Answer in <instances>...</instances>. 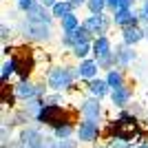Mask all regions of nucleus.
<instances>
[{"mask_svg": "<svg viewBox=\"0 0 148 148\" xmlns=\"http://www.w3.org/2000/svg\"><path fill=\"white\" fill-rule=\"evenodd\" d=\"M75 75H80V73H73L69 66L51 69V73H49V86L56 88V91H62V88H66V86H71V84H73Z\"/></svg>", "mask_w": 148, "mask_h": 148, "instance_id": "obj_1", "label": "nucleus"}, {"mask_svg": "<svg viewBox=\"0 0 148 148\" xmlns=\"http://www.w3.org/2000/svg\"><path fill=\"white\" fill-rule=\"evenodd\" d=\"M60 115H62V106L60 104H44L42 111L36 115V119H38V122H42V124H51V126L56 128L58 124L66 122V119H60Z\"/></svg>", "mask_w": 148, "mask_h": 148, "instance_id": "obj_2", "label": "nucleus"}, {"mask_svg": "<svg viewBox=\"0 0 148 148\" xmlns=\"http://www.w3.org/2000/svg\"><path fill=\"white\" fill-rule=\"evenodd\" d=\"M97 135H99L97 122H91V119L80 122V126H77V137H80V142H93V139H97Z\"/></svg>", "mask_w": 148, "mask_h": 148, "instance_id": "obj_3", "label": "nucleus"}, {"mask_svg": "<svg viewBox=\"0 0 148 148\" xmlns=\"http://www.w3.org/2000/svg\"><path fill=\"white\" fill-rule=\"evenodd\" d=\"M84 27H86L91 33H104L106 27H108V20H106L102 13H97V16H88L86 22H84Z\"/></svg>", "mask_w": 148, "mask_h": 148, "instance_id": "obj_4", "label": "nucleus"}, {"mask_svg": "<svg viewBox=\"0 0 148 148\" xmlns=\"http://www.w3.org/2000/svg\"><path fill=\"white\" fill-rule=\"evenodd\" d=\"M16 95L20 99H33L38 95H42V88H36L31 82H20L18 86H16Z\"/></svg>", "mask_w": 148, "mask_h": 148, "instance_id": "obj_5", "label": "nucleus"}, {"mask_svg": "<svg viewBox=\"0 0 148 148\" xmlns=\"http://www.w3.org/2000/svg\"><path fill=\"white\" fill-rule=\"evenodd\" d=\"M25 31L36 40H49V25H40V22H27Z\"/></svg>", "mask_w": 148, "mask_h": 148, "instance_id": "obj_6", "label": "nucleus"}, {"mask_svg": "<svg viewBox=\"0 0 148 148\" xmlns=\"http://www.w3.org/2000/svg\"><path fill=\"white\" fill-rule=\"evenodd\" d=\"M80 113L84 115V119L97 122V117H99V99H86V102L82 104Z\"/></svg>", "mask_w": 148, "mask_h": 148, "instance_id": "obj_7", "label": "nucleus"}, {"mask_svg": "<svg viewBox=\"0 0 148 148\" xmlns=\"http://www.w3.org/2000/svg\"><path fill=\"white\" fill-rule=\"evenodd\" d=\"M27 22H40V25H49L51 22V16L44 11V5H36L27 13Z\"/></svg>", "mask_w": 148, "mask_h": 148, "instance_id": "obj_8", "label": "nucleus"}, {"mask_svg": "<svg viewBox=\"0 0 148 148\" xmlns=\"http://www.w3.org/2000/svg\"><path fill=\"white\" fill-rule=\"evenodd\" d=\"M115 25H119V27H137V18L133 16V11L130 9H119V11H115Z\"/></svg>", "mask_w": 148, "mask_h": 148, "instance_id": "obj_9", "label": "nucleus"}, {"mask_svg": "<svg viewBox=\"0 0 148 148\" xmlns=\"http://www.w3.org/2000/svg\"><path fill=\"white\" fill-rule=\"evenodd\" d=\"M13 62H16V71L20 73L22 82H27V77H29V73H31V66H33L31 58H27V53H25L22 58H20V56H16V58H13Z\"/></svg>", "mask_w": 148, "mask_h": 148, "instance_id": "obj_10", "label": "nucleus"}, {"mask_svg": "<svg viewBox=\"0 0 148 148\" xmlns=\"http://www.w3.org/2000/svg\"><path fill=\"white\" fill-rule=\"evenodd\" d=\"M93 53L97 56V60L99 58H106V56H113L111 53V42H108V38L106 36H99L95 42H93Z\"/></svg>", "mask_w": 148, "mask_h": 148, "instance_id": "obj_11", "label": "nucleus"}, {"mask_svg": "<svg viewBox=\"0 0 148 148\" xmlns=\"http://www.w3.org/2000/svg\"><path fill=\"white\" fill-rule=\"evenodd\" d=\"M97 69H99V64H97V60H84L80 64V77H86V80H95V75H97Z\"/></svg>", "mask_w": 148, "mask_h": 148, "instance_id": "obj_12", "label": "nucleus"}, {"mask_svg": "<svg viewBox=\"0 0 148 148\" xmlns=\"http://www.w3.org/2000/svg\"><path fill=\"white\" fill-rule=\"evenodd\" d=\"M142 38H144V31L139 29V27H126V29H124V44H128V47L137 44Z\"/></svg>", "mask_w": 148, "mask_h": 148, "instance_id": "obj_13", "label": "nucleus"}, {"mask_svg": "<svg viewBox=\"0 0 148 148\" xmlns=\"http://www.w3.org/2000/svg\"><path fill=\"white\" fill-rule=\"evenodd\" d=\"M111 99H113V104H115V106H126V104H128V99H130V88L124 84L122 88H117V91L111 93Z\"/></svg>", "mask_w": 148, "mask_h": 148, "instance_id": "obj_14", "label": "nucleus"}, {"mask_svg": "<svg viewBox=\"0 0 148 148\" xmlns=\"http://www.w3.org/2000/svg\"><path fill=\"white\" fill-rule=\"evenodd\" d=\"M108 84H106V80H91V84H88V91L93 93V95H95V97H104L106 93H108Z\"/></svg>", "mask_w": 148, "mask_h": 148, "instance_id": "obj_15", "label": "nucleus"}, {"mask_svg": "<svg viewBox=\"0 0 148 148\" xmlns=\"http://www.w3.org/2000/svg\"><path fill=\"white\" fill-rule=\"evenodd\" d=\"M106 84H108L113 91L122 88V86H124V75H122V71H115V69H111V71H108V75H106Z\"/></svg>", "mask_w": 148, "mask_h": 148, "instance_id": "obj_16", "label": "nucleus"}, {"mask_svg": "<svg viewBox=\"0 0 148 148\" xmlns=\"http://www.w3.org/2000/svg\"><path fill=\"white\" fill-rule=\"evenodd\" d=\"M133 60H135V51H130V49L115 51V64H119V66H128Z\"/></svg>", "mask_w": 148, "mask_h": 148, "instance_id": "obj_17", "label": "nucleus"}, {"mask_svg": "<svg viewBox=\"0 0 148 148\" xmlns=\"http://www.w3.org/2000/svg\"><path fill=\"white\" fill-rule=\"evenodd\" d=\"M62 29H64V33H73V31L80 29V20H77V16L75 13H69L66 18H62Z\"/></svg>", "mask_w": 148, "mask_h": 148, "instance_id": "obj_18", "label": "nucleus"}, {"mask_svg": "<svg viewBox=\"0 0 148 148\" xmlns=\"http://www.w3.org/2000/svg\"><path fill=\"white\" fill-rule=\"evenodd\" d=\"M53 130H56V137H58V139H69V137H71V133H73V124L66 119V122L58 124Z\"/></svg>", "mask_w": 148, "mask_h": 148, "instance_id": "obj_19", "label": "nucleus"}, {"mask_svg": "<svg viewBox=\"0 0 148 148\" xmlns=\"http://www.w3.org/2000/svg\"><path fill=\"white\" fill-rule=\"evenodd\" d=\"M71 9H73V2H58V5L53 7V16H58V18H66L69 13H73Z\"/></svg>", "mask_w": 148, "mask_h": 148, "instance_id": "obj_20", "label": "nucleus"}, {"mask_svg": "<svg viewBox=\"0 0 148 148\" xmlns=\"http://www.w3.org/2000/svg\"><path fill=\"white\" fill-rule=\"evenodd\" d=\"M104 7H108V5H106V0H88V9H91L93 16L102 13V11H104Z\"/></svg>", "mask_w": 148, "mask_h": 148, "instance_id": "obj_21", "label": "nucleus"}, {"mask_svg": "<svg viewBox=\"0 0 148 148\" xmlns=\"http://www.w3.org/2000/svg\"><path fill=\"white\" fill-rule=\"evenodd\" d=\"M13 71H16V62L13 60H9V62L2 64V82H5V84H7V80H9V75H11Z\"/></svg>", "mask_w": 148, "mask_h": 148, "instance_id": "obj_22", "label": "nucleus"}, {"mask_svg": "<svg viewBox=\"0 0 148 148\" xmlns=\"http://www.w3.org/2000/svg\"><path fill=\"white\" fill-rule=\"evenodd\" d=\"M88 49H91V47H88V42H84V44H75V47H73V53H75L77 58H86Z\"/></svg>", "mask_w": 148, "mask_h": 148, "instance_id": "obj_23", "label": "nucleus"}, {"mask_svg": "<svg viewBox=\"0 0 148 148\" xmlns=\"http://www.w3.org/2000/svg\"><path fill=\"white\" fill-rule=\"evenodd\" d=\"M36 5H38L36 0H18V7L22 9V11H27V13H29V11H31V9H33Z\"/></svg>", "mask_w": 148, "mask_h": 148, "instance_id": "obj_24", "label": "nucleus"}, {"mask_svg": "<svg viewBox=\"0 0 148 148\" xmlns=\"http://www.w3.org/2000/svg\"><path fill=\"white\" fill-rule=\"evenodd\" d=\"M77 142L75 139H60V148H75Z\"/></svg>", "mask_w": 148, "mask_h": 148, "instance_id": "obj_25", "label": "nucleus"}, {"mask_svg": "<svg viewBox=\"0 0 148 148\" xmlns=\"http://www.w3.org/2000/svg\"><path fill=\"white\" fill-rule=\"evenodd\" d=\"M139 20H148V0H144V7L139 11Z\"/></svg>", "mask_w": 148, "mask_h": 148, "instance_id": "obj_26", "label": "nucleus"}, {"mask_svg": "<svg viewBox=\"0 0 148 148\" xmlns=\"http://www.w3.org/2000/svg\"><path fill=\"white\" fill-rule=\"evenodd\" d=\"M106 5L111 7L113 11H117V9H119V0H106Z\"/></svg>", "mask_w": 148, "mask_h": 148, "instance_id": "obj_27", "label": "nucleus"}, {"mask_svg": "<svg viewBox=\"0 0 148 148\" xmlns=\"http://www.w3.org/2000/svg\"><path fill=\"white\" fill-rule=\"evenodd\" d=\"M130 5H133V0H119V9H130Z\"/></svg>", "mask_w": 148, "mask_h": 148, "instance_id": "obj_28", "label": "nucleus"}, {"mask_svg": "<svg viewBox=\"0 0 148 148\" xmlns=\"http://www.w3.org/2000/svg\"><path fill=\"white\" fill-rule=\"evenodd\" d=\"M40 5H44V7H51V9H53V7L58 5V0H40Z\"/></svg>", "mask_w": 148, "mask_h": 148, "instance_id": "obj_29", "label": "nucleus"}, {"mask_svg": "<svg viewBox=\"0 0 148 148\" xmlns=\"http://www.w3.org/2000/svg\"><path fill=\"white\" fill-rule=\"evenodd\" d=\"M111 148H126L124 139H117V142H111Z\"/></svg>", "mask_w": 148, "mask_h": 148, "instance_id": "obj_30", "label": "nucleus"}, {"mask_svg": "<svg viewBox=\"0 0 148 148\" xmlns=\"http://www.w3.org/2000/svg\"><path fill=\"white\" fill-rule=\"evenodd\" d=\"M71 2H73V7H80V5H84L86 0H71Z\"/></svg>", "mask_w": 148, "mask_h": 148, "instance_id": "obj_31", "label": "nucleus"}, {"mask_svg": "<svg viewBox=\"0 0 148 148\" xmlns=\"http://www.w3.org/2000/svg\"><path fill=\"white\" fill-rule=\"evenodd\" d=\"M7 36H9V29H7V27H2V40H7Z\"/></svg>", "mask_w": 148, "mask_h": 148, "instance_id": "obj_32", "label": "nucleus"}, {"mask_svg": "<svg viewBox=\"0 0 148 148\" xmlns=\"http://www.w3.org/2000/svg\"><path fill=\"white\" fill-rule=\"evenodd\" d=\"M139 148H148V144H142V146H139Z\"/></svg>", "mask_w": 148, "mask_h": 148, "instance_id": "obj_33", "label": "nucleus"}]
</instances>
